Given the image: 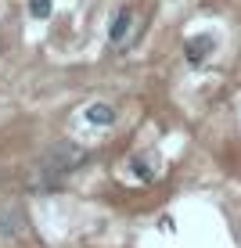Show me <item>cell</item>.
I'll list each match as a JSON object with an SVG mask.
<instances>
[{"mask_svg": "<svg viewBox=\"0 0 241 248\" xmlns=\"http://www.w3.org/2000/svg\"><path fill=\"white\" fill-rule=\"evenodd\" d=\"M184 54H187V62H191V65H202L205 58L212 54V36H205V32H202V36H191V40H187V47H184Z\"/></svg>", "mask_w": 241, "mask_h": 248, "instance_id": "4", "label": "cell"}, {"mask_svg": "<svg viewBox=\"0 0 241 248\" xmlns=\"http://www.w3.org/2000/svg\"><path fill=\"white\" fill-rule=\"evenodd\" d=\"M29 11H32V18H47L50 15V0H29Z\"/></svg>", "mask_w": 241, "mask_h": 248, "instance_id": "7", "label": "cell"}, {"mask_svg": "<svg viewBox=\"0 0 241 248\" xmlns=\"http://www.w3.org/2000/svg\"><path fill=\"white\" fill-rule=\"evenodd\" d=\"M83 162H87V151L80 148V144H58V148H50L44 162H40L36 176H32V191H44V187H58V180H65L72 169H80Z\"/></svg>", "mask_w": 241, "mask_h": 248, "instance_id": "1", "label": "cell"}, {"mask_svg": "<svg viewBox=\"0 0 241 248\" xmlns=\"http://www.w3.org/2000/svg\"><path fill=\"white\" fill-rule=\"evenodd\" d=\"M83 119H87L90 126H97V130H105V126L115 123V105H108V101H94V105H87Z\"/></svg>", "mask_w": 241, "mask_h": 248, "instance_id": "3", "label": "cell"}, {"mask_svg": "<svg viewBox=\"0 0 241 248\" xmlns=\"http://www.w3.org/2000/svg\"><path fill=\"white\" fill-rule=\"evenodd\" d=\"M130 169H133L137 180H144V184L151 180V169H148V162H144V158H133V162H130Z\"/></svg>", "mask_w": 241, "mask_h": 248, "instance_id": "6", "label": "cell"}, {"mask_svg": "<svg viewBox=\"0 0 241 248\" xmlns=\"http://www.w3.org/2000/svg\"><path fill=\"white\" fill-rule=\"evenodd\" d=\"M108 40H112V50H123V47L133 40V7H123V11L112 18Z\"/></svg>", "mask_w": 241, "mask_h": 248, "instance_id": "2", "label": "cell"}, {"mask_svg": "<svg viewBox=\"0 0 241 248\" xmlns=\"http://www.w3.org/2000/svg\"><path fill=\"white\" fill-rule=\"evenodd\" d=\"M25 230V219L18 209H4L0 212V237H18Z\"/></svg>", "mask_w": 241, "mask_h": 248, "instance_id": "5", "label": "cell"}]
</instances>
